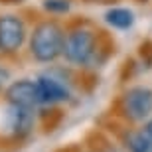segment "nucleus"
Wrapping results in <instances>:
<instances>
[{
    "instance_id": "f03ea898",
    "label": "nucleus",
    "mask_w": 152,
    "mask_h": 152,
    "mask_svg": "<svg viewBox=\"0 0 152 152\" xmlns=\"http://www.w3.org/2000/svg\"><path fill=\"white\" fill-rule=\"evenodd\" d=\"M63 56L71 63L85 65L95 56V36L89 30H73L63 44Z\"/></svg>"
},
{
    "instance_id": "0eeeda50",
    "label": "nucleus",
    "mask_w": 152,
    "mask_h": 152,
    "mask_svg": "<svg viewBox=\"0 0 152 152\" xmlns=\"http://www.w3.org/2000/svg\"><path fill=\"white\" fill-rule=\"evenodd\" d=\"M105 22L113 28H118V30H126L134 24V14L126 8H111L107 10L105 14Z\"/></svg>"
},
{
    "instance_id": "ddd939ff",
    "label": "nucleus",
    "mask_w": 152,
    "mask_h": 152,
    "mask_svg": "<svg viewBox=\"0 0 152 152\" xmlns=\"http://www.w3.org/2000/svg\"><path fill=\"white\" fill-rule=\"evenodd\" d=\"M107 152H118V150H115V148H113V150H107Z\"/></svg>"
},
{
    "instance_id": "f257e3e1",
    "label": "nucleus",
    "mask_w": 152,
    "mask_h": 152,
    "mask_svg": "<svg viewBox=\"0 0 152 152\" xmlns=\"http://www.w3.org/2000/svg\"><path fill=\"white\" fill-rule=\"evenodd\" d=\"M63 38L61 28L56 22H44L34 30L30 39V51L38 61H53L63 53Z\"/></svg>"
},
{
    "instance_id": "9d476101",
    "label": "nucleus",
    "mask_w": 152,
    "mask_h": 152,
    "mask_svg": "<svg viewBox=\"0 0 152 152\" xmlns=\"http://www.w3.org/2000/svg\"><path fill=\"white\" fill-rule=\"evenodd\" d=\"M69 0H44V8L48 12H67L69 10Z\"/></svg>"
},
{
    "instance_id": "1a4fd4ad",
    "label": "nucleus",
    "mask_w": 152,
    "mask_h": 152,
    "mask_svg": "<svg viewBox=\"0 0 152 152\" xmlns=\"http://www.w3.org/2000/svg\"><path fill=\"white\" fill-rule=\"evenodd\" d=\"M126 144L130 152H152V140L146 132H130L126 136Z\"/></svg>"
},
{
    "instance_id": "39448f33",
    "label": "nucleus",
    "mask_w": 152,
    "mask_h": 152,
    "mask_svg": "<svg viewBox=\"0 0 152 152\" xmlns=\"http://www.w3.org/2000/svg\"><path fill=\"white\" fill-rule=\"evenodd\" d=\"M6 99L12 107H20V109H32L34 105L39 103L38 95V85L36 81L30 79H20L6 89Z\"/></svg>"
},
{
    "instance_id": "7ed1b4c3",
    "label": "nucleus",
    "mask_w": 152,
    "mask_h": 152,
    "mask_svg": "<svg viewBox=\"0 0 152 152\" xmlns=\"http://www.w3.org/2000/svg\"><path fill=\"white\" fill-rule=\"evenodd\" d=\"M124 113L130 121H144L152 115V91L148 87H132L124 95Z\"/></svg>"
},
{
    "instance_id": "6e6552de",
    "label": "nucleus",
    "mask_w": 152,
    "mask_h": 152,
    "mask_svg": "<svg viewBox=\"0 0 152 152\" xmlns=\"http://www.w3.org/2000/svg\"><path fill=\"white\" fill-rule=\"evenodd\" d=\"M32 126V113L30 109H20V107H12L10 113V129H14V132H28Z\"/></svg>"
},
{
    "instance_id": "423d86ee",
    "label": "nucleus",
    "mask_w": 152,
    "mask_h": 152,
    "mask_svg": "<svg viewBox=\"0 0 152 152\" xmlns=\"http://www.w3.org/2000/svg\"><path fill=\"white\" fill-rule=\"evenodd\" d=\"M38 85V95H39V103H45V105H53V103H61L69 97V91L63 87L57 79L53 77H39L36 81Z\"/></svg>"
},
{
    "instance_id": "9b49d317",
    "label": "nucleus",
    "mask_w": 152,
    "mask_h": 152,
    "mask_svg": "<svg viewBox=\"0 0 152 152\" xmlns=\"http://www.w3.org/2000/svg\"><path fill=\"white\" fill-rule=\"evenodd\" d=\"M6 81H8V71L0 67V87H2V85H4Z\"/></svg>"
},
{
    "instance_id": "f8f14e48",
    "label": "nucleus",
    "mask_w": 152,
    "mask_h": 152,
    "mask_svg": "<svg viewBox=\"0 0 152 152\" xmlns=\"http://www.w3.org/2000/svg\"><path fill=\"white\" fill-rule=\"evenodd\" d=\"M144 132H146V134H148V138L152 140V118L146 123V126H144Z\"/></svg>"
},
{
    "instance_id": "20e7f679",
    "label": "nucleus",
    "mask_w": 152,
    "mask_h": 152,
    "mask_svg": "<svg viewBox=\"0 0 152 152\" xmlns=\"http://www.w3.org/2000/svg\"><path fill=\"white\" fill-rule=\"evenodd\" d=\"M26 38L24 22L18 16H0V51L12 53Z\"/></svg>"
}]
</instances>
